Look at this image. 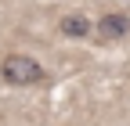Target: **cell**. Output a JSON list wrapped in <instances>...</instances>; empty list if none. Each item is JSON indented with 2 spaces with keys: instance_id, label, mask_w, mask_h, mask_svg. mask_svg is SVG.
<instances>
[{
  "instance_id": "1",
  "label": "cell",
  "mask_w": 130,
  "mask_h": 126,
  "mask_svg": "<svg viewBox=\"0 0 130 126\" xmlns=\"http://www.w3.org/2000/svg\"><path fill=\"white\" fill-rule=\"evenodd\" d=\"M0 79L7 87H36L47 79V72L32 54H4L0 58Z\"/></svg>"
},
{
  "instance_id": "3",
  "label": "cell",
  "mask_w": 130,
  "mask_h": 126,
  "mask_svg": "<svg viewBox=\"0 0 130 126\" xmlns=\"http://www.w3.org/2000/svg\"><path fill=\"white\" fill-rule=\"evenodd\" d=\"M58 33L69 36V40H87L94 33V25H90V18H83V14H65V18L58 22Z\"/></svg>"
},
{
  "instance_id": "2",
  "label": "cell",
  "mask_w": 130,
  "mask_h": 126,
  "mask_svg": "<svg viewBox=\"0 0 130 126\" xmlns=\"http://www.w3.org/2000/svg\"><path fill=\"white\" fill-rule=\"evenodd\" d=\"M130 33V18L123 11H105L101 18H98V36H101L105 43H116Z\"/></svg>"
}]
</instances>
